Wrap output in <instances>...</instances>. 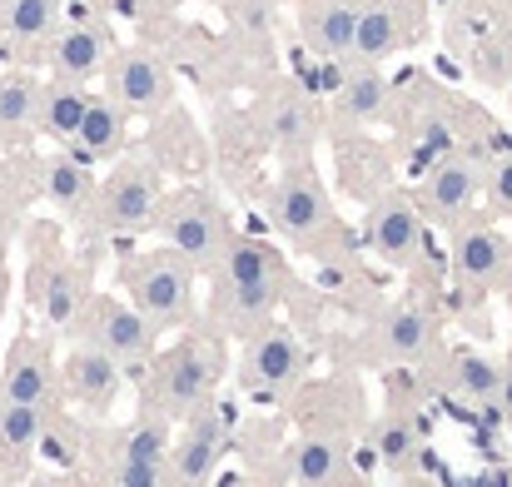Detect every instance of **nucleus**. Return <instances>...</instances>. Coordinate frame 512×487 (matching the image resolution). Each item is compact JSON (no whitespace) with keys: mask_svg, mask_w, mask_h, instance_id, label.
<instances>
[{"mask_svg":"<svg viewBox=\"0 0 512 487\" xmlns=\"http://www.w3.org/2000/svg\"><path fill=\"white\" fill-rule=\"evenodd\" d=\"M274 224L289 244H299L304 254H324L334 259V239H339V214H334V199L324 189V179L314 174L309 160H294L279 184H274Z\"/></svg>","mask_w":512,"mask_h":487,"instance_id":"nucleus-1","label":"nucleus"},{"mask_svg":"<svg viewBox=\"0 0 512 487\" xmlns=\"http://www.w3.org/2000/svg\"><path fill=\"white\" fill-rule=\"evenodd\" d=\"M219 378H224V348H219V338H204V333H189L184 343H174L170 353L160 358V368H155V403L150 408H160L165 418H189V413H199L209 398H214V388H219Z\"/></svg>","mask_w":512,"mask_h":487,"instance_id":"nucleus-2","label":"nucleus"},{"mask_svg":"<svg viewBox=\"0 0 512 487\" xmlns=\"http://www.w3.org/2000/svg\"><path fill=\"white\" fill-rule=\"evenodd\" d=\"M125 289H130L135 314L155 333L194 319V269L174 249H155V254L130 259L125 264Z\"/></svg>","mask_w":512,"mask_h":487,"instance_id":"nucleus-3","label":"nucleus"},{"mask_svg":"<svg viewBox=\"0 0 512 487\" xmlns=\"http://www.w3.org/2000/svg\"><path fill=\"white\" fill-rule=\"evenodd\" d=\"M160 194H165V169H160V160L150 150L120 160V169L95 189V229H105V234H135V229L155 224Z\"/></svg>","mask_w":512,"mask_h":487,"instance_id":"nucleus-4","label":"nucleus"},{"mask_svg":"<svg viewBox=\"0 0 512 487\" xmlns=\"http://www.w3.org/2000/svg\"><path fill=\"white\" fill-rule=\"evenodd\" d=\"M155 229H160V239L170 244L194 274L199 269H219L224 254H229V244H234V229H229L224 209L209 194H179L170 209L155 214Z\"/></svg>","mask_w":512,"mask_h":487,"instance_id":"nucleus-5","label":"nucleus"},{"mask_svg":"<svg viewBox=\"0 0 512 487\" xmlns=\"http://www.w3.org/2000/svg\"><path fill=\"white\" fill-rule=\"evenodd\" d=\"M229 428H234V408H224L214 398L199 413H189L184 433L170 443V458H165V487H209L224 448H229Z\"/></svg>","mask_w":512,"mask_h":487,"instance_id":"nucleus-6","label":"nucleus"},{"mask_svg":"<svg viewBox=\"0 0 512 487\" xmlns=\"http://www.w3.org/2000/svg\"><path fill=\"white\" fill-rule=\"evenodd\" d=\"M304 378H309V348L289 328L264 324L259 333L244 338V353H239V383H244V393L279 398V393H289Z\"/></svg>","mask_w":512,"mask_h":487,"instance_id":"nucleus-7","label":"nucleus"},{"mask_svg":"<svg viewBox=\"0 0 512 487\" xmlns=\"http://www.w3.org/2000/svg\"><path fill=\"white\" fill-rule=\"evenodd\" d=\"M80 343L110 353L120 368H135V363H150L155 353V328L135 314V304H120V299H90L80 309Z\"/></svg>","mask_w":512,"mask_h":487,"instance_id":"nucleus-8","label":"nucleus"},{"mask_svg":"<svg viewBox=\"0 0 512 487\" xmlns=\"http://www.w3.org/2000/svg\"><path fill=\"white\" fill-rule=\"evenodd\" d=\"M110 95L130 110V115H160L174 105V70L170 60L150 45H130V50H115L110 65Z\"/></svg>","mask_w":512,"mask_h":487,"instance_id":"nucleus-9","label":"nucleus"},{"mask_svg":"<svg viewBox=\"0 0 512 487\" xmlns=\"http://www.w3.org/2000/svg\"><path fill=\"white\" fill-rule=\"evenodd\" d=\"M368 249L388 264V269H413L423 254V214L418 204H408L403 194H378L363 224Z\"/></svg>","mask_w":512,"mask_h":487,"instance_id":"nucleus-10","label":"nucleus"},{"mask_svg":"<svg viewBox=\"0 0 512 487\" xmlns=\"http://www.w3.org/2000/svg\"><path fill=\"white\" fill-rule=\"evenodd\" d=\"M483 179H488V164L473 160V155H453V160H443L433 174H428V184H423L418 214H423L428 224L453 229V224H458V219H463V214L478 204Z\"/></svg>","mask_w":512,"mask_h":487,"instance_id":"nucleus-11","label":"nucleus"},{"mask_svg":"<svg viewBox=\"0 0 512 487\" xmlns=\"http://www.w3.org/2000/svg\"><path fill=\"white\" fill-rule=\"evenodd\" d=\"M453 269L468 289L512 299V244L498 229H463L453 239Z\"/></svg>","mask_w":512,"mask_h":487,"instance_id":"nucleus-12","label":"nucleus"},{"mask_svg":"<svg viewBox=\"0 0 512 487\" xmlns=\"http://www.w3.org/2000/svg\"><path fill=\"white\" fill-rule=\"evenodd\" d=\"M284 468H289V483L294 487H368L334 433L294 438L289 453H284Z\"/></svg>","mask_w":512,"mask_h":487,"instance_id":"nucleus-13","label":"nucleus"},{"mask_svg":"<svg viewBox=\"0 0 512 487\" xmlns=\"http://www.w3.org/2000/svg\"><path fill=\"white\" fill-rule=\"evenodd\" d=\"M120 45H115V30L105 25V20H75L65 35H55V45H50V65H55V80H90V75H100L105 65H110V55H115Z\"/></svg>","mask_w":512,"mask_h":487,"instance_id":"nucleus-14","label":"nucleus"},{"mask_svg":"<svg viewBox=\"0 0 512 487\" xmlns=\"http://www.w3.org/2000/svg\"><path fill=\"white\" fill-rule=\"evenodd\" d=\"M433 348H438V314L418 299H403L378 324V353L388 363H423Z\"/></svg>","mask_w":512,"mask_h":487,"instance_id":"nucleus-15","label":"nucleus"},{"mask_svg":"<svg viewBox=\"0 0 512 487\" xmlns=\"http://www.w3.org/2000/svg\"><path fill=\"white\" fill-rule=\"evenodd\" d=\"M65 388H70V398H75L80 408L110 413L115 398H120V388H125V368H120L110 353L80 343V348L65 358Z\"/></svg>","mask_w":512,"mask_h":487,"instance_id":"nucleus-16","label":"nucleus"},{"mask_svg":"<svg viewBox=\"0 0 512 487\" xmlns=\"http://www.w3.org/2000/svg\"><path fill=\"white\" fill-rule=\"evenodd\" d=\"M358 10H363V0H304L299 5V30H304V40L319 55L348 60L353 55V30H358Z\"/></svg>","mask_w":512,"mask_h":487,"instance_id":"nucleus-17","label":"nucleus"},{"mask_svg":"<svg viewBox=\"0 0 512 487\" xmlns=\"http://www.w3.org/2000/svg\"><path fill=\"white\" fill-rule=\"evenodd\" d=\"M0 398L10 403H30V408H50L55 398V368H50V353L30 338H20L5 358V373H0Z\"/></svg>","mask_w":512,"mask_h":487,"instance_id":"nucleus-18","label":"nucleus"},{"mask_svg":"<svg viewBox=\"0 0 512 487\" xmlns=\"http://www.w3.org/2000/svg\"><path fill=\"white\" fill-rule=\"evenodd\" d=\"M279 294H284V284H219L214 289V319L224 333L249 338L274 319Z\"/></svg>","mask_w":512,"mask_h":487,"instance_id":"nucleus-19","label":"nucleus"},{"mask_svg":"<svg viewBox=\"0 0 512 487\" xmlns=\"http://www.w3.org/2000/svg\"><path fill=\"white\" fill-rule=\"evenodd\" d=\"M125 140H130V110L115 95H90L80 135H75V155L80 160H110V155L125 150Z\"/></svg>","mask_w":512,"mask_h":487,"instance_id":"nucleus-20","label":"nucleus"},{"mask_svg":"<svg viewBox=\"0 0 512 487\" xmlns=\"http://www.w3.org/2000/svg\"><path fill=\"white\" fill-rule=\"evenodd\" d=\"M373 448H378V463L388 473H398V478L418 473V463H423V428H418V418L403 413V408H388L373 423Z\"/></svg>","mask_w":512,"mask_h":487,"instance_id":"nucleus-21","label":"nucleus"},{"mask_svg":"<svg viewBox=\"0 0 512 487\" xmlns=\"http://www.w3.org/2000/svg\"><path fill=\"white\" fill-rule=\"evenodd\" d=\"M314 135H319V120H314V105L304 95H279L269 105V140L284 160H309L314 150Z\"/></svg>","mask_w":512,"mask_h":487,"instance_id":"nucleus-22","label":"nucleus"},{"mask_svg":"<svg viewBox=\"0 0 512 487\" xmlns=\"http://www.w3.org/2000/svg\"><path fill=\"white\" fill-rule=\"evenodd\" d=\"M85 105H90V90H80L75 80H50V85H40L35 130L50 135V140H60V145H75L80 120H85Z\"/></svg>","mask_w":512,"mask_h":487,"instance_id":"nucleus-23","label":"nucleus"},{"mask_svg":"<svg viewBox=\"0 0 512 487\" xmlns=\"http://www.w3.org/2000/svg\"><path fill=\"white\" fill-rule=\"evenodd\" d=\"M398 45H403L398 5H388V0H363V10H358V30H353V60L378 65V60H388Z\"/></svg>","mask_w":512,"mask_h":487,"instance_id":"nucleus-24","label":"nucleus"},{"mask_svg":"<svg viewBox=\"0 0 512 487\" xmlns=\"http://www.w3.org/2000/svg\"><path fill=\"white\" fill-rule=\"evenodd\" d=\"M214 274L219 284H284V264L269 239H234Z\"/></svg>","mask_w":512,"mask_h":487,"instance_id":"nucleus-25","label":"nucleus"},{"mask_svg":"<svg viewBox=\"0 0 512 487\" xmlns=\"http://www.w3.org/2000/svg\"><path fill=\"white\" fill-rule=\"evenodd\" d=\"M85 304H90V294H85V274H80V269L55 264V269L40 279V309H45V319L55 328H70L80 319Z\"/></svg>","mask_w":512,"mask_h":487,"instance_id":"nucleus-26","label":"nucleus"},{"mask_svg":"<svg viewBox=\"0 0 512 487\" xmlns=\"http://www.w3.org/2000/svg\"><path fill=\"white\" fill-rule=\"evenodd\" d=\"M498 383H503V363H493L488 353H453L448 363V388L468 403H498Z\"/></svg>","mask_w":512,"mask_h":487,"instance_id":"nucleus-27","label":"nucleus"},{"mask_svg":"<svg viewBox=\"0 0 512 487\" xmlns=\"http://www.w3.org/2000/svg\"><path fill=\"white\" fill-rule=\"evenodd\" d=\"M170 443H174L170 418H165L160 408H150V403H145V413L135 418V428L120 438V453H115V458H125V463H160V468H165Z\"/></svg>","mask_w":512,"mask_h":487,"instance_id":"nucleus-28","label":"nucleus"},{"mask_svg":"<svg viewBox=\"0 0 512 487\" xmlns=\"http://www.w3.org/2000/svg\"><path fill=\"white\" fill-rule=\"evenodd\" d=\"M40 433H45V408L0 398V453L5 458H30L40 448Z\"/></svg>","mask_w":512,"mask_h":487,"instance_id":"nucleus-29","label":"nucleus"},{"mask_svg":"<svg viewBox=\"0 0 512 487\" xmlns=\"http://www.w3.org/2000/svg\"><path fill=\"white\" fill-rule=\"evenodd\" d=\"M388 105V80L378 75V65H363L343 80V95H339V115L343 120H373L378 110Z\"/></svg>","mask_w":512,"mask_h":487,"instance_id":"nucleus-30","label":"nucleus"},{"mask_svg":"<svg viewBox=\"0 0 512 487\" xmlns=\"http://www.w3.org/2000/svg\"><path fill=\"white\" fill-rule=\"evenodd\" d=\"M40 115V85L30 75H0V130L25 135Z\"/></svg>","mask_w":512,"mask_h":487,"instance_id":"nucleus-31","label":"nucleus"},{"mask_svg":"<svg viewBox=\"0 0 512 487\" xmlns=\"http://www.w3.org/2000/svg\"><path fill=\"white\" fill-rule=\"evenodd\" d=\"M60 20V0H0V35L40 40Z\"/></svg>","mask_w":512,"mask_h":487,"instance_id":"nucleus-32","label":"nucleus"},{"mask_svg":"<svg viewBox=\"0 0 512 487\" xmlns=\"http://www.w3.org/2000/svg\"><path fill=\"white\" fill-rule=\"evenodd\" d=\"M45 194H50L55 209H80L90 199V169H85V160L65 155V160L50 164L45 169Z\"/></svg>","mask_w":512,"mask_h":487,"instance_id":"nucleus-33","label":"nucleus"},{"mask_svg":"<svg viewBox=\"0 0 512 487\" xmlns=\"http://www.w3.org/2000/svg\"><path fill=\"white\" fill-rule=\"evenodd\" d=\"M234 20L244 25V35H249L254 45H274V20H269L264 0H239V5H234Z\"/></svg>","mask_w":512,"mask_h":487,"instance_id":"nucleus-34","label":"nucleus"},{"mask_svg":"<svg viewBox=\"0 0 512 487\" xmlns=\"http://www.w3.org/2000/svg\"><path fill=\"white\" fill-rule=\"evenodd\" d=\"M483 194L498 214H512V155L488 164V179H483Z\"/></svg>","mask_w":512,"mask_h":487,"instance_id":"nucleus-35","label":"nucleus"},{"mask_svg":"<svg viewBox=\"0 0 512 487\" xmlns=\"http://www.w3.org/2000/svg\"><path fill=\"white\" fill-rule=\"evenodd\" d=\"M110 487H165V468L160 463H125V458H115Z\"/></svg>","mask_w":512,"mask_h":487,"instance_id":"nucleus-36","label":"nucleus"},{"mask_svg":"<svg viewBox=\"0 0 512 487\" xmlns=\"http://www.w3.org/2000/svg\"><path fill=\"white\" fill-rule=\"evenodd\" d=\"M498 408L512 418V363L503 368V383H498Z\"/></svg>","mask_w":512,"mask_h":487,"instance_id":"nucleus-37","label":"nucleus"},{"mask_svg":"<svg viewBox=\"0 0 512 487\" xmlns=\"http://www.w3.org/2000/svg\"><path fill=\"white\" fill-rule=\"evenodd\" d=\"M403 487H438V483H428V478H418V473H408V478H403Z\"/></svg>","mask_w":512,"mask_h":487,"instance_id":"nucleus-38","label":"nucleus"},{"mask_svg":"<svg viewBox=\"0 0 512 487\" xmlns=\"http://www.w3.org/2000/svg\"><path fill=\"white\" fill-rule=\"evenodd\" d=\"M508 105H512V80H508Z\"/></svg>","mask_w":512,"mask_h":487,"instance_id":"nucleus-39","label":"nucleus"},{"mask_svg":"<svg viewBox=\"0 0 512 487\" xmlns=\"http://www.w3.org/2000/svg\"><path fill=\"white\" fill-rule=\"evenodd\" d=\"M0 284H5V269H0Z\"/></svg>","mask_w":512,"mask_h":487,"instance_id":"nucleus-40","label":"nucleus"},{"mask_svg":"<svg viewBox=\"0 0 512 487\" xmlns=\"http://www.w3.org/2000/svg\"><path fill=\"white\" fill-rule=\"evenodd\" d=\"M80 5H95V0H80Z\"/></svg>","mask_w":512,"mask_h":487,"instance_id":"nucleus-41","label":"nucleus"}]
</instances>
